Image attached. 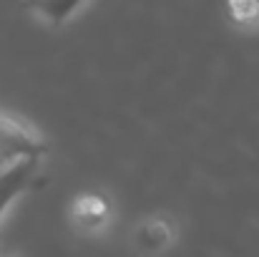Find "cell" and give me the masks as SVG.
<instances>
[{
    "mask_svg": "<svg viewBox=\"0 0 259 257\" xmlns=\"http://www.w3.org/2000/svg\"><path fill=\"white\" fill-rule=\"evenodd\" d=\"M48 152L46 139L25 121L0 111V162H20V159H43Z\"/></svg>",
    "mask_w": 259,
    "mask_h": 257,
    "instance_id": "6da1fadb",
    "label": "cell"
},
{
    "mask_svg": "<svg viewBox=\"0 0 259 257\" xmlns=\"http://www.w3.org/2000/svg\"><path fill=\"white\" fill-rule=\"evenodd\" d=\"M71 222L86 235H96L108 227L111 222V202L98 192L78 194L71 204Z\"/></svg>",
    "mask_w": 259,
    "mask_h": 257,
    "instance_id": "7a4b0ae2",
    "label": "cell"
},
{
    "mask_svg": "<svg viewBox=\"0 0 259 257\" xmlns=\"http://www.w3.org/2000/svg\"><path fill=\"white\" fill-rule=\"evenodd\" d=\"M38 169H40V159H20L0 169V219L10 209V204L30 187Z\"/></svg>",
    "mask_w": 259,
    "mask_h": 257,
    "instance_id": "3957f363",
    "label": "cell"
},
{
    "mask_svg": "<svg viewBox=\"0 0 259 257\" xmlns=\"http://www.w3.org/2000/svg\"><path fill=\"white\" fill-rule=\"evenodd\" d=\"M176 240V227L166 217H146L134 230V245L144 255H161Z\"/></svg>",
    "mask_w": 259,
    "mask_h": 257,
    "instance_id": "277c9868",
    "label": "cell"
},
{
    "mask_svg": "<svg viewBox=\"0 0 259 257\" xmlns=\"http://www.w3.org/2000/svg\"><path fill=\"white\" fill-rule=\"evenodd\" d=\"M81 10H86V3L53 0V3H35V5H28V13L35 15V20H40L43 25H51V28H61V25L71 23Z\"/></svg>",
    "mask_w": 259,
    "mask_h": 257,
    "instance_id": "5b68a950",
    "label": "cell"
},
{
    "mask_svg": "<svg viewBox=\"0 0 259 257\" xmlns=\"http://www.w3.org/2000/svg\"><path fill=\"white\" fill-rule=\"evenodd\" d=\"M227 15L239 28H257L259 25V3L257 0H234L227 5Z\"/></svg>",
    "mask_w": 259,
    "mask_h": 257,
    "instance_id": "8992f818",
    "label": "cell"
},
{
    "mask_svg": "<svg viewBox=\"0 0 259 257\" xmlns=\"http://www.w3.org/2000/svg\"><path fill=\"white\" fill-rule=\"evenodd\" d=\"M0 257H20V255H15V252H0Z\"/></svg>",
    "mask_w": 259,
    "mask_h": 257,
    "instance_id": "52a82bcc",
    "label": "cell"
},
{
    "mask_svg": "<svg viewBox=\"0 0 259 257\" xmlns=\"http://www.w3.org/2000/svg\"><path fill=\"white\" fill-rule=\"evenodd\" d=\"M5 164H8V162H0V169H3V167H5Z\"/></svg>",
    "mask_w": 259,
    "mask_h": 257,
    "instance_id": "ba28073f",
    "label": "cell"
}]
</instances>
